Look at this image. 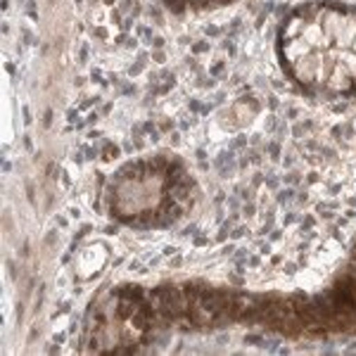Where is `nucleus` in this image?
<instances>
[{
    "instance_id": "f257e3e1",
    "label": "nucleus",
    "mask_w": 356,
    "mask_h": 356,
    "mask_svg": "<svg viewBox=\"0 0 356 356\" xmlns=\"http://www.w3.org/2000/svg\"><path fill=\"white\" fill-rule=\"evenodd\" d=\"M354 48H356V41H354Z\"/></svg>"
}]
</instances>
